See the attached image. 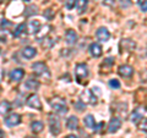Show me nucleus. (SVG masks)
<instances>
[{
    "label": "nucleus",
    "mask_w": 147,
    "mask_h": 138,
    "mask_svg": "<svg viewBox=\"0 0 147 138\" xmlns=\"http://www.w3.org/2000/svg\"><path fill=\"white\" fill-rule=\"evenodd\" d=\"M22 55L26 59H32L37 55V50L33 47H26L25 49H22Z\"/></svg>",
    "instance_id": "nucleus-17"
},
{
    "label": "nucleus",
    "mask_w": 147,
    "mask_h": 138,
    "mask_svg": "<svg viewBox=\"0 0 147 138\" xmlns=\"http://www.w3.org/2000/svg\"><path fill=\"white\" fill-rule=\"evenodd\" d=\"M103 5L105 6H113L114 4H115V0H103Z\"/></svg>",
    "instance_id": "nucleus-30"
},
{
    "label": "nucleus",
    "mask_w": 147,
    "mask_h": 138,
    "mask_svg": "<svg viewBox=\"0 0 147 138\" xmlns=\"http://www.w3.org/2000/svg\"><path fill=\"white\" fill-rule=\"evenodd\" d=\"M87 76H88V67H87L86 64H77L75 67V77L76 81L81 83L84 80H86Z\"/></svg>",
    "instance_id": "nucleus-3"
},
{
    "label": "nucleus",
    "mask_w": 147,
    "mask_h": 138,
    "mask_svg": "<svg viewBox=\"0 0 147 138\" xmlns=\"http://www.w3.org/2000/svg\"><path fill=\"white\" fill-rule=\"evenodd\" d=\"M140 7H141V10H142V11H145V12L147 11V0H145L144 3H141V4H140Z\"/></svg>",
    "instance_id": "nucleus-31"
},
{
    "label": "nucleus",
    "mask_w": 147,
    "mask_h": 138,
    "mask_svg": "<svg viewBox=\"0 0 147 138\" xmlns=\"http://www.w3.org/2000/svg\"><path fill=\"white\" fill-rule=\"evenodd\" d=\"M131 122H134V123H137L140 120H142V113L140 111V108L139 109H136L134 110V113L131 114Z\"/></svg>",
    "instance_id": "nucleus-24"
},
{
    "label": "nucleus",
    "mask_w": 147,
    "mask_h": 138,
    "mask_svg": "<svg viewBox=\"0 0 147 138\" xmlns=\"http://www.w3.org/2000/svg\"><path fill=\"white\" fill-rule=\"evenodd\" d=\"M104 64H109V65H113L114 64V58H107L105 59V61Z\"/></svg>",
    "instance_id": "nucleus-33"
},
{
    "label": "nucleus",
    "mask_w": 147,
    "mask_h": 138,
    "mask_svg": "<svg viewBox=\"0 0 147 138\" xmlns=\"http://www.w3.org/2000/svg\"><path fill=\"white\" fill-rule=\"evenodd\" d=\"M102 127H104V122H100V123H98V125L96 126L94 131H96V132H99L100 130H102Z\"/></svg>",
    "instance_id": "nucleus-32"
},
{
    "label": "nucleus",
    "mask_w": 147,
    "mask_h": 138,
    "mask_svg": "<svg viewBox=\"0 0 147 138\" xmlns=\"http://www.w3.org/2000/svg\"><path fill=\"white\" fill-rule=\"evenodd\" d=\"M49 128H50V132H52L54 136H58L59 133L61 132V125H60V121H59L58 117H55V116L49 117Z\"/></svg>",
    "instance_id": "nucleus-4"
},
{
    "label": "nucleus",
    "mask_w": 147,
    "mask_h": 138,
    "mask_svg": "<svg viewBox=\"0 0 147 138\" xmlns=\"http://www.w3.org/2000/svg\"><path fill=\"white\" fill-rule=\"evenodd\" d=\"M27 105L32 109H37V110H42V102H40L39 96L37 94H31L26 100Z\"/></svg>",
    "instance_id": "nucleus-5"
},
{
    "label": "nucleus",
    "mask_w": 147,
    "mask_h": 138,
    "mask_svg": "<svg viewBox=\"0 0 147 138\" xmlns=\"http://www.w3.org/2000/svg\"><path fill=\"white\" fill-rule=\"evenodd\" d=\"M25 1H30V0H25Z\"/></svg>",
    "instance_id": "nucleus-41"
},
{
    "label": "nucleus",
    "mask_w": 147,
    "mask_h": 138,
    "mask_svg": "<svg viewBox=\"0 0 147 138\" xmlns=\"http://www.w3.org/2000/svg\"><path fill=\"white\" fill-rule=\"evenodd\" d=\"M65 39H66L67 44H70V45L75 44L77 42V33L72 29H67L66 33H65Z\"/></svg>",
    "instance_id": "nucleus-15"
},
{
    "label": "nucleus",
    "mask_w": 147,
    "mask_h": 138,
    "mask_svg": "<svg viewBox=\"0 0 147 138\" xmlns=\"http://www.w3.org/2000/svg\"><path fill=\"white\" fill-rule=\"evenodd\" d=\"M85 125L88 128H91V130H94L96 128V121H94L93 115H87V116L85 117Z\"/></svg>",
    "instance_id": "nucleus-21"
},
{
    "label": "nucleus",
    "mask_w": 147,
    "mask_h": 138,
    "mask_svg": "<svg viewBox=\"0 0 147 138\" xmlns=\"http://www.w3.org/2000/svg\"><path fill=\"white\" fill-rule=\"evenodd\" d=\"M82 102H85L87 104H91V105H94L97 104V96L93 94V90H86L82 93Z\"/></svg>",
    "instance_id": "nucleus-7"
},
{
    "label": "nucleus",
    "mask_w": 147,
    "mask_h": 138,
    "mask_svg": "<svg viewBox=\"0 0 147 138\" xmlns=\"http://www.w3.org/2000/svg\"><path fill=\"white\" fill-rule=\"evenodd\" d=\"M109 87L113 89H118V88H120V82L115 80V78H113V80L109 81Z\"/></svg>",
    "instance_id": "nucleus-25"
},
{
    "label": "nucleus",
    "mask_w": 147,
    "mask_h": 138,
    "mask_svg": "<svg viewBox=\"0 0 147 138\" xmlns=\"http://www.w3.org/2000/svg\"><path fill=\"white\" fill-rule=\"evenodd\" d=\"M11 110V104L7 102V100H4V102L0 103V114L5 115Z\"/></svg>",
    "instance_id": "nucleus-20"
},
{
    "label": "nucleus",
    "mask_w": 147,
    "mask_h": 138,
    "mask_svg": "<svg viewBox=\"0 0 147 138\" xmlns=\"http://www.w3.org/2000/svg\"><path fill=\"white\" fill-rule=\"evenodd\" d=\"M20 122H21V116L18 114H11L10 116H7L5 119V123H6V126H9V127L17 126Z\"/></svg>",
    "instance_id": "nucleus-9"
},
{
    "label": "nucleus",
    "mask_w": 147,
    "mask_h": 138,
    "mask_svg": "<svg viewBox=\"0 0 147 138\" xmlns=\"http://www.w3.org/2000/svg\"><path fill=\"white\" fill-rule=\"evenodd\" d=\"M96 36H97V38L100 40V42H107V40L110 38V33L105 27H100V28H98Z\"/></svg>",
    "instance_id": "nucleus-12"
},
{
    "label": "nucleus",
    "mask_w": 147,
    "mask_h": 138,
    "mask_svg": "<svg viewBox=\"0 0 147 138\" xmlns=\"http://www.w3.org/2000/svg\"><path fill=\"white\" fill-rule=\"evenodd\" d=\"M76 9H77V12L82 13L86 11L87 9V0H77L76 1Z\"/></svg>",
    "instance_id": "nucleus-23"
},
{
    "label": "nucleus",
    "mask_w": 147,
    "mask_h": 138,
    "mask_svg": "<svg viewBox=\"0 0 147 138\" xmlns=\"http://www.w3.org/2000/svg\"><path fill=\"white\" fill-rule=\"evenodd\" d=\"M3 136H4V133H3V132H1V131H0V138H1V137H3Z\"/></svg>",
    "instance_id": "nucleus-37"
},
{
    "label": "nucleus",
    "mask_w": 147,
    "mask_h": 138,
    "mask_svg": "<svg viewBox=\"0 0 147 138\" xmlns=\"http://www.w3.org/2000/svg\"><path fill=\"white\" fill-rule=\"evenodd\" d=\"M3 1H5V0H0V3H3Z\"/></svg>",
    "instance_id": "nucleus-40"
},
{
    "label": "nucleus",
    "mask_w": 147,
    "mask_h": 138,
    "mask_svg": "<svg viewBox=\"0 0 147 138\" xmlns=\"http://www.w3.org/2000/svg\"><path fill=\"white\" fill-rule=\"evenodd\" d=\"M26 29H27V26H26L25 23L18 25V26L16 27V31L13 32V37H16V38L21 37L22 34H25V33H26Z\"/></svg>",
    "instance_id": "nucleus-22"
},
{
    "label": "nucleus",
    "mask_w": 147,
    "mask_h": 138,
    "mask_svg": "<svg viewBox=\"0 0 147 138\" xmlns=\"http://www.w3.org/2000/svg\"><path fill=\"white\" fill-rule=\"evenodd\" d=\"M119 75L123 76V77H131L132 75H134V68H132L130 65H121L120 67H119Z\"/></svg>",
    "instance_id": "nucleus-11"
},
{
    "label": "nucleus",
    "mask_w": 147,
    "mask_h": 138,
    "mask_svg": "<svg viewBox=\"0 0 147 138\" xmlns=\"http://www.w3.org/2000/svg\"><path fill=\"white\" fill-rule=\"evenodd\" d=\"M27 29H28V33L36 36L39 32V29H40V22L38 20H32V21H30Z\"/></svg>",
    "instance_id": "nucleus-13"
},
{
    "label": "nucleus",
    "mask_w": 147,
    "mask_h": 138,
    "mask_svg": "<svg viewBox=\"0 0 147 138\" xmlns=\"http://www.w3.org/2000/svg\"><path fill=\"white\" fill-rule=\"evenodd\" d=\"M6 26H10V22H9L7 20H1V27L3 28H5Z\"/></svg>",
    "instance_id": "nucleus-34"
},
{
    "label": "nucleus",
    "mask_w": 147,
    "mask_h": 138,
    "mask_svg": "<svg viewBox=\"0 0 147 138\" xmlns=\"http://www.w3.org/2000/svg\"><path fill=\"white\" fill-rule=\"evenodd\" d=\"M32 68H33V72L36 73L37 76L44 77V78H49L50 77L49 68L44 62H40V61L39 62H34L33 65H32Z\"/></svg>",
    "instance_id": "nucleus-2"
},
{
    "label": "nucleus",
    "mask_w": 147,
    "mask_h": 138,
    "mask_svg": "<svg viewBox=\"0 0 147 138\" xmlns=\"http://www.w3.org/2000/svg\"><path fill=\"white\" fill-rule=\"evenodd\" d=\"M65 138H77V137H76V136H74V135H67Z\"/></svg>",
    "instance_id": "nucleus-36"
},
{
    "label": "nucleus",
    "mask_w": 147,
    "mask_h": 138,
    "mask_svg": "<svg viewBox=\"0 0 147 138\" xmlns=\"http://www.w3.org/2000/svg\"><path fill=\"white\" fill-rule=\"evenodd\" d=\"M120 52H132L135 48H136V43L134 42V40H131V39H121V42H120Z\"/></svg>",
    "instance_id": "nucleus-6"
},
{
    "label": "nucleus",
    "mask_w": 147,
    "mask_h": 138,
    "mask_svg": "<svg viewBox=\"0 0 147 138\" xmlns=\"http://www.w3.org/2000/svg\"><path fill=\"white\" fill-rule=\"evenodd\" d=\"M121 127V120L119 117H112V120L108 123V132L115 133L119 131V128Z\"/></svg>",
    "instance_id": "nucleus-8"
},
{
    "label": "nucleus",
    "mask_w": 147,
    "mask_h": 138,
    "mask_svg": "<svg viewBox=\"0 0 147 138\" xmlns=\"http://www.w3.org/2000/svg\"><path fill=\"white\" fill-rule=\"evenodd\" d=\"M39 82L34 80V78H30V80L26 81V88L30 89V90H37L39 88Z\"/></svg>",
    "instance_id": "nucleus-18"
},
{
    "label": "nucleus",
    "mask_w": 147,
    "mask_h": 138,
    "mask_svg": "<svg viewBox=\"0 0 147 138\" xmlns=\"http://www.w3.org/2000/svg\"><path fill=\"white\" fill-rule=\"evenodd\" d=\"M27 138H38V137H27Z\"/></svg>",
    "instance_id": "nucleus-39"
},
{
    "label": "nucleus",
    "mask_w": 147,
    "mask_h": 138,
    "mask_svg": "<svg viewBox=\"0 0 147 138\" xmlns=\"http://www.w3.org/2000/svg\"><path fill=\"white\" fill-rule=\"evenodd\" d=\"M25 76V71L22 68H15L10 72V80L13 82H20Z\"/></svg>",
    "instance_id": "nucleus-10"
},
{
    "label": "nucleus",
    "mask_w": 147,
    "mask_h": 138,
    "mask_svg": "<svg viewBox=\"0 0 147 138\" xmlns=\"http://www.w3.org/2000/svg\"><path fill=\"white\" fill-rule=\"evenodd\" d=\"M88 50H90V54L93 58H99L100 55H102V47H100V44H98V43H92L90 45Z\"/></svg>",
    "instance_id": "nucleus-14"
},
{
    "label": "nucleus",
    "mask_w": 147,
    "mask_h": 138,
    "mask_svg": "<svg viewBox=\"0 0 147 138\" xmlns=\"http://www.w3.org/2000/svg\"><path fill=\"white\" fill-rule=\"evenodd\" d=\"M45 16H47L49 20H50V18L53 17V15H52V10H47V12H45Z\"/></svg>",
    "instance_id": "nucleus-35"
},
{
    "label": "nucleus",
    "mask_w": 147,
    "mask_h": 138,
    "mask_svg": "<svg viewBox=\"0 0 147 138\" xmlns=\"http://www.w3.org/2000/svg\"><path fill=\"white\" fill-rule=\"evenodd\" d=\"M50 107L53 108V110L55 113L60 114V115H64L67 113V107H66V103L65 100L61 99V98H53L50 100Z\"/></svg>",
    "instance_id": "nucleus-1"
},
{
    "label": "nucleus",
    "mask_w": 147,
    "mask_h": 138,
    "mask_svg": "<svg viewBox=\"0 0 147 138\" xmlns=\"http://www.w3.org/2000/svg\"><path fill=\"white\" fill-rule=\"evenodd\" d=\"M144 1H145V0H139V3H140V4H141V3H144Z\"/></svg>",
    "instance_id": "nucleus-38"
},
{
    "label": "nucleus",
    "mask_w": 147,
    "mask_h": 138,
    "mask_svg": "<svg viewBox=\"0 0 147 138\" xmlns=\"http://www.w3.org/2000/svg\"><path fill=\"white\" fill-rule=\"evenodd\" d=\"M77 0H66V7L67 9H74V6H76Z\"/></svg>",
    "instance_id": "nucleus-29"
},
{
    "label": "nucleus",
    "mask_w": 147,
    "mask_h": 138,
    "mask_svg": "<svg viewBox=\"0 0 147 138\" xmlns=\"http://www.w3.org/2000/svg\"><path fill=\"white\" fill-rule=\"evenodd\" d=\"M75 108L79 110V111H84L85 110V104H84V102H77V103H75Z\"/></svg>",
    "instance_id": "nucleus-27"
},
{
    "label": "nucleus",
    "mask_w": 147,
    "mask_h": 138,
    "mask_svg": "<svg viewBox=\"0 0 147 138\" xmlns=\"http://www.w3.org/2000/svg\"><path fill=\"white\" fill-rule=\"evenodd\" d=\"M43 128H44V125H43V122H40V121H33L31 123V130L34 133H40L43 131Z\"/></svg>",
    "instance_id": "nucleus-19"
},
{
    "label": "nucleus",
    "mask_w": 147,
    "mask_h": 138,
    "mask_svg": "<svg viewBox=\"0 0 147 138\" xmlns=\"http://www.w3.org/2000/svg\"><path fill=\"white\" fill-rule=\"evenodd\" d=\"M139 128H140L141 131L147 132V119H144V120H141V122L139 123Z\"/></svg>",
    "instance_id": "nucleus-26"
},
{
    "label": "nucleus",
    "mask_w": 147,
    "mask_h": 138,
    "mask_svg": "<svg viewBox=\"0 0 147 138\" xmlns=\"http://www.w3.org/2000/svg\"><path fill=\"white\" fill-rule=\"evenodd\" d=\"M131 5V0H120V6L123 9H125V7H129Z\"/></svg>",
    "instance_id": "nucleus-28"
},
{
    "label": "nucleus",
    "mask_w": 147,
    "mask_h": 138,
    "mask_svg": "<svg viewBox=\"0 0 147 138\" xmlns=\"http://www.w3.org/2000/svg\"><path fill=\"white\" fill-rule=\"evenodd\" d=\"M66 127L71 131L77 130V127H79V119L76 116H70L66 120Z\"/></svg>",
    "instance_id": "nucleus-16"
}]
</instances>
